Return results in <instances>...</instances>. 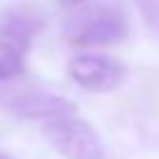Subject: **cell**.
I'll return each instance as SVG.
<instances>
[{"mask_svg": "<svg viewBox=\"0 0 159 159\" xmlns=\"http://www.w3.org/2000/svg\"><path fill=\"white\" fill-rule=\"evenodd\" d=\"M45 19L33 5H10L0 10V38L10 40L21 52L30 49L33 38L42 30Z\"/></svg>", "mask_w": 159, "mask_h": 159, "instance_id": "4", "label": "cell"}, {"mask_svg": "<svg viewBox=\"0 0 159 159\" xmlns=\"http://www.w3.org/2000/svg\"><path fill=\"white\" fill-rule=\"evenodd\" d=\"M24 56L19 47H14L10 40L0 38V82H10L24 73Z\"/></svg>", "mask_w": 159, "mask_h": 159, "instance_id": "6", "label": "cell"}, {"mask_svg": "<svg viewBox=\"0 0 159 159\" xmlns=\"http://www.w3.org/2000/svg\"><path fill=\"white\" fill-rule=\"evenodd\" d=\"M0 159H12V157H7V154H2V152H0Z\"/></svg>", "mask_w": 159, "mask_h": 159, "instance_id": "9", "label": "cell"}, {"mask_svg": "<svg viewBox=\"0 0 159 159\" xmlns=\"http://www.w3.org/2000/svg\"><path fill=\"white\" fill-rule=\"evenodd\" d=\"M61 7H66V10H75V7L84 5V0H56Z\"/></svg>", "mask_w": 159, "mask_h": 159, "instance_id": "8", "label": "cell"}, {"mask_svg": "<svg viewBox=\"0 0 159 159\" xmlns=\"http://www.w3.org/2000/svg\"><path fill=\"white\" fill-rule=\"evenodd\" d=\"M134 5L138 7L145 26L154 35H159V0H134Z\"/></svg>", "mask_w": 159, "mask_h": 159, "instance_id": "7", "label": "cell"}, {"mask_svg": "<svg viewBox=\"0 0 159 159\" xmlns=\"http://www.w3.org/2000/svg\"><path fill=\"white\" fill-rule=\"evenodd\" d=\"M129 35L126 14L117 5H84L77 7L66 24V38L73 47H108Z\"/></svg>", "mask_w": 159, "mask_h": 159, "instance_id": "1", "label": "cell"}, {"mask_svg": "<svg viewBox=\"0 0 159 159\" xmlns=\"http://www.w3.org/2000/svg\"><path fill=\"white\" fill-rule=\"evenodd\" d=\"M12 112L21 119H59V117H70L77 115L73 101L63 98L56 94H47V91H30V94H21L10 103Z\"/></svg>", "mask_w": 159, "mask_h": 159, "instance_id": "5", "label": "cell"}, {"mask_svg": "<svg viewBox=\"0 0 159 159\" xmlns=\"http://www.w3.org/2000/svg\"><path fill=\"white\" fill-rule=\"evenodd\" d=\"M124 66L105 54H80L68 63V75L91 94H110L124 82Z\"/></svg>", "mask_w": 159, "mask_h": 159, "instance_id": "3", "label": "cell"}, {"mask_svg": "<svg viewBox=\"0 0 159 159\" xmlns=\"http://www.w3.org/2000/svg\"><path fill=\"white\" fill-rule=\"evenodd\" d=\"M49 145L66 159H105V148L96 129L77 115L49 119L42 126Z\"/></svg>", "mask_w": 159, "mask_h": 159, "instance_id": "2", "label": "cell"}]
</instances>
